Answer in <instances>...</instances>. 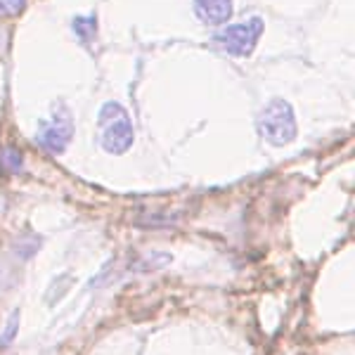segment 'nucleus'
Segmentation results:
<instances>
[{"label": "nucleus", "mask_w": 355, "mask_h": 355, "mask_svg": "<svg viewBox=\"0 0 355 355\" xmlns=\"http://www.w3.org/2000/svg\"><path fill=\"white\" fill-rule=\"evenodd\" d=\"M102 147L110 154H123L133 145V123L119 102H107L100 110Z\"/></svg>", "instance_id": "obj_1"}, {"label": "nucleus", "mask_w": 355, "mask_h": 355, "mask_svg": "<svg viewBox=\"0 0 355 355\" xmlns=\"http://www.w3.org/2000/svg\"><path fill=\"white\" fill-rule=\"evenodd\" d=\"M259 133L275 147L289 145L296 137V116L289 102L272 100L259 116Z\"/></svg>", "instance_id": "obj_2"}, {"label": "nucleus", "mask_w": 355, "mask_h": 355, "mask_svg": "<svg viewBox=\"0 0 355 355\" xmlns=\"http://www.w3.org/2000/svg\"><path fill=\"white\" fill-rule=\"evenodd\" d=\"M261 33H263V19L261 17H251V19L239 21V24L225 26L216 36V41L220 43V48L225 53H230L234 57H249L254 53Z\"/></svg>", "instance_id": "obj_3"}, {"label": "nucleus", "mask_w": 355, "mask_h": 355, "mask_svg": "<svg viewBox=\"0 0 355 355\" xmlns=\"http://www.w3.org/2000/svg\"><path fill=\"white\" fill-rule=\"evenodd\" d=\"M73 135V123L71 116H69L67 110H60L53 119L41 123V130H38V142L53 154H62L67 150L69 140Z\"/></svg>", "instance_id": "obj_4"}, {"label": "nucleus", "mask_w": 355, "mask_h": 355, "mask_svg": "<svg viewBox=\"0 0 355 355\" xmlns=\"http://www.w3.org/2000/svg\"><path fill=\"white\" fill-rule=\"evenodd\" d=\"M194 12L204 24H225L232 15V0H194Z\"/></svg>", "instance_id": "obj_5"}, {"label": "nucleus", "mask_w": 355, "mask_h": 355, "mask_svg": "<svg viewBox=\"0 0 355 355\" xmlns=\"http://www.w3.org/2000/svg\"><path fill=\"white\" fill-rule=\"evenodd\" d=\"M73 33L81 38L83 43H90L97 33V24H95V17H78L73 21Z\"/></svg>", "instance_id": "obj_6"}, {"label": "nucleus", "mask_w": 355, "mask_h": 355, "mask_svg": "<svg viewBox=\"0 0 355 355\" xmlns=\"http://www.w3.org/2000/svg\"><path fill=\"white\" fill-rule=\"evenodd\" d=\"M0 166H3L8 173L21 171V152L15 150V147H5V150L0 152Z\"/></svg>", "instance_id": "obj_7"}, {"label": "nucleus", "mask_w": 355, "mask_h": 355, "mask_svg": "<svg viewBox=\"0 0 355 355\" xmlns=\"http://www.w3.org/2000/svg\"><path fill=\"white\" fill-rule=\"evenodd\" d=\"M24 8V0H0V15H17Z\"/></svg>", "instance_id": "obj_8"}]
</instances>
